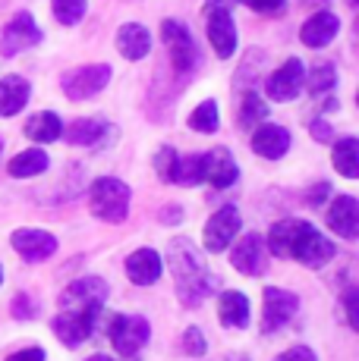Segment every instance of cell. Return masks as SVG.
<instances>
[{"label":"cell","instance_id":"1f68e13d","mask_svg":"<svg viewBox=\"0 0 359 361\" xmlns=\"http://www.w3.org/2000/svg\"><path fill=\"white\" fill-rule=\"evenodd\" d=\"M265 101H259V94L255 92H246L243 94V110H240V126L243 129H249V126H255V123L265 116Z\"/></svg>","mask_w":359,"mask_h":361},{"label":"cell","instance_id":"ab89813d","mask_svg":"<svg viewBox=\"0 0 359 361\" xmlns=\"http://www.w3.org/2000/svg\"><path fill=\"white\" fill-rule=\"evenodd\" d=\"M246 4H249L252 10H259V13H278L287 0H246Z\"/></svg>","mask_w":359,"mask_h":361},{"label":"cell","instance_id":"ee69618b","mask_svg":"<svg viewBox=\"0 0 359 361\" xmlns=\"http://www.w3.org/2000/svg\"><path fill=\"white\" fill-rule=\"evenodd\" d=\"M0 145H4V138H0Z\"/></svg>","mask_w":359,"mask_h":361},{"label":"cell","instance_id":"8992f818","mask_svg":"<svg viewBox=\"0 0 359 361\" xmlns=\"http://www.w3.org/2000/svg\"><path fill=\"white\" fill-rule=\"evenodd\" d=\"M161 38H164V44H167L170 66H174L180 75L192 73V69H196V60H199V51H196V41H192L189 29H186L183 23H177V19H164Z\"/></svg>","mask_w":359,"mask_h":361},{"label":"cell","instance_id":"d6a6232c","mask_svg":"<svg viewBox=\"0 0 359 361\" xmlns=\"http://www.w3.org/2000/svg\"><path fill=\"white\" fill-rule=\"evenodd\" d=\"M205 349H208V343H205V336L199 333V327H189L183 333V352L186 355H205Z\"/></svg>","mask_w":359,"mask_h":361},{"label":"cell","instance_id":"d590c367","mask_svg":"<svg viewBox=\"0 0 359 361\" xmlns=\"http://www.w3.org/2000/svg\"><path fill=\"white\" fill-rule=\"evenodd\" d=\"M274 361H319V358H315V352L309 345H293V349H287L284 355H278Z\"/></svg>","mask_w":359,"mask_h":361},{"label":"cell","instance_id":"d4e9b609","mask_svg":"<svg viewBox=\"0 0 359 361\" xmlns=\"http://www.w3.org/2000/svg\"><path fill=\"white\" fill-rule=\"evenodd\" d=\"M23 132L32 138V142H41V145L57 142L60 132H64V120H60L57 114H51V110H41V114H35L29 123H25Z\"/></svg>","mask_w":359,"mask_h":361},{"label":"cell","instance_id":"8fae6325","mask_svg":"<svg viewBox=\"0 0 359 361\" xmlns=\"http://www.w3.org/2000/svg\"><path fill=\"white\" fill-rule=\"evenodd\" d=\"M300 308V298L287 289H278V286H268L265 295H261V324H265V333H274L281 330L290 317L296 314Z\"/></svg>","mask_w":359,"mask_h":361},{"label":"cell","instance_id":"5bb4252c","mask_svg":"<svg viewBox=\"0 0 359 361\" xmlns=\"http://www.w3.org/2000/svg\"><path fill=\"white\" fill-rule=\"evenodd\" d=\"M302 79H306V69H302V63L296 57H290L284 66L271 73L265 92L271 101H293L302 92Z\"/></svg>","mask_w":359,"mask_h":361},{"label":"cell","instance_id":"e575fe53","mask_svg":"<svg viewBox=\"0 0 359 361\" xmlns=\"http://www.w3.org/2000/svg\"><path fill=\"white\" fill-rule=\"evenodd\" d=\"M174 161H177V151L174 148H161L155 157V170L164 183H170V170H174Z\"/></svg>","mask_w":359,"mask_h":361},{"label":"cell","instance_id":"7bdbcfd3","mask_svg":"<svg viewBox=\"0 0 359 361\" xmlns=\"http://www.w3.org/2000/svg\"><path fill=\"white\" fill-rule=\"evenodd\" d=\"M0 283H4V270H0Z\"/></svg>","mask_w":359,"mask_h":361},{"label":"cell","instance_id":"e0dca14e","mask_svg":"<svg viewBox=\"0 0 359 361\" xmlns=\"http://www.w3.org/2000/svg\"><path fill=\"white\" fill-rule=\"evenodd\" d=\"M328 226L341 239H356L359 235V201L353 195H337L328 207Z\"/></svg>","mask_w":359,"mask_h":361},{"label":"cell","instance_id":"4fadbf2b","mask_svg":"<svg viewBox=\"0 0 359 361\" xmlns=\"http://www.w3.org/2000/svg\"><path fill=\"white\" fill-rule=\"evenodd\" d=\"M240 233V214L237 207H220L208 217V224H205V248H208L211 255L224 252L227 245L233 242V235Z\"/></svg>","mask_w":359,"mask_h":361},{"label":"cell","instance_id":"277c9868","mask_svg":"<svg viewBox=\"0 0 359 361\" xmlns=\"http://www.w3.org/2000/svg\"><path fill=\"white\" fill-rule=\"evenodd\" d=\"M105 317V314H101ZM107 339L120 355H136L148 343V321L142 314H107Z\"/></svg>","mask_w":359,"mask_h":361},{"label":"cell","instance_id":"484cf974","mask_svg":"<svg viewBox=\"0 0 359 361\" xmlns=\"http://www.w3.org/2000/svg\"><path fill=\"white\" fill-rule=\"evenodd\" d=\"M331 161H334V170L347 179L359 176V142L356 138H341L331 151Z\"/></svg>","mask_w":359,"mask_h":361},{"label":"cell","instance_id":"7402d4cb","mask_svg":"<svg viewBox=\"0 0 359 361\" xmlns=\"http://www.w3.org/2000/svg\"><path fill=\"white\" fill-rule=\"evenodd\" d=\"M29 94H32V85L23 75L0 79V116H16L29 104Z\"/></svg>","mask_w":359,"mask_h":361},{"label":"cell","instance_id":"2e32d148","mask_svg":"<svg viewBox=\"0 0 359 361\" xmlns=\"http://www.w3.org/2000/svg\"><path fill=\"white\" fill-rule=\"evenodd\" d=\"M237 161L227 148H211L208 154H202V179H208V185L215 189H227L237 183Z\"/></svg>","mask_w":359,"mask_h":361},{"label":"cell","instance_id":"836d02e7","mask_svg":"<svg viewBox=\"0 0 359 361\" xmlns=\"http://www.w3.org/2000/svg\"><path fill=\"white\" fill-rule=\"evenodd\" d=\"M38 314V302H32L25 293H19L13 298V317H19V321H32V317Z\"/></svg>","mask_w":359,"mask_h":361},{"label":"cell","instance_id":"6da1fadb","mask_svg":"<svg viewBox=\"0 0 359 361\" xmlns=\"http://www.w3.org/2000/svg\"><path fill=\"white\" fill-rule=\"evenodd\" d=\"M265 245L278 258H293L306 267H324L334 258V245L315 226L302 224V220H278L268 233Z\"/></svg>","mask_w":359,"mask_h":361},{"label":"cell","instance_id":"cb8c5ba5","mask_svg":"<svg viewBox=\"0 0 359 361\" xmlns=\"http://www.w3.org/2000/svg\"><path fill=\"white\" fill-rule=\"evenodd\" d=\"M218 317L224 327H237L243 330L246 324H249V298H246L243 293H224L218 298Z\"/></svg>","mask_w":359,"mask_h":361},{"label":"cell","instance_id":"74e56055","mask_svg":"<svg viewBox=\"0 0 359 361\" xmlns=\"http://www.w3.org/2000/svg\"><path fill=\"white\" fill-rule=\"evenodd\" d=\"M356 298H359V293H356V289H347V293H343V305H347V321H350V327H359Z\"/></svg>","mask_w":359,"mask_h":361},{"label":"cell","instance_id":"4dcf8cb0","mask_svg":"<svg viewBox=\"0 0 359 361\" xmlns=\"http://www.w3.org/2000/svg\"><path fill=\"white\" fill-rule=\"evenodd\" d=\"M51 10L60 25H76L86 16V0H51Z\"/></svg>","mask_w":359,"mask_h":361},{"label":"cell","instance_id":"83f0119b","mask_svg":"<svg viewBox=\"0 0 359 361\" xmlns=\"http://www.w3.org/2000/svg\"><path fill=\"white\" fill-rule=\"evenodd\" d=\"M170 183L180 185H196L202 183V154H186L174 161V170H170Z\"/></svg>","mask_w":359,"mask_h":361},{"label":"cell","instance_id":"60d3db41","mask_svg":"<svg viewBox=\"0 0 359 361\" xmlns=\"http://www.w3.org/2000/svg\"><path fill=\"white\" fill-rule=\"evenodd\" d=\"M233 4H240V0H205V6H220V10H230Z\"/></svg>","mask_w":359,"mask_h":361},{"label":"cell","instance_id":"d6986e66","mask_svg":"<svg viewBox=\"0 0 359 361\" xmlns=\"http://www.w3.org/2000/svg\"><path fill=\"white\" fill-rule=\"evenodd\" d=\"M337 32H341V19H337L334 13L322 10V13H315V16H309L306 23H302L300 38H302L306 47H324L328 41H334Z\"/></svg>","mask_w":359,"mask_h":361},{"label":"cell","instance_id":"ac0fdd59","mask_svg":"<svg viewBox=\"0 0 359 361\" xmlns=\"http://www.w3.org/2000/svg\"><path fill=\"white\" fill-rule=\"evenodd\" d=\"M252 151L259 157H268V161H278L290 151V132L278 123H265L252 132Z\"/></svg>","mask_w":359,"mask_h":361},{"label":"cell","instance_id":"7a4b0ae2","mask_svg":"<svg viewBox=\"0 0 359 361\" xmlns=\"http://www.w3.org/2000/svg\"><path fill=\"white\" fill-rule=\"evenodd\" d=\"M167 261H170V270H174V280H177V295L186 308H196V305L218 286L211 270L202 267V258L196 255V248H192L189 239L170 242Z\"/></svg>","mask_w":359,"mask_h":361},{"label":"cell","instance_id":"ffe728a7","mask_svg":"<svg viewBox=\"0 0 359 361\" xmlns=\"http://www.w3.org/2000/svg\"><path fill=\"white\" fill-rule=\"evenodd\" d=\"M126 276L136 286H151L161 276V258H158L155 248H136L126 258Z\"/></svg>","mask_w":359,"mask_h":361},{"label":"cell","instance_id":"52a82bcc","mask_svg":"<svg viewBox=\"0 0 359 361\" xmlns=\"http://www.w3.org/2000/svg\"><path fill=\"white\" fill-rule=\"evenodd\" d=\"M101 321V308H82V311H60L54 317L51 330L64 345H79L82 339L92 336L95 324Z\"/></svg>","mask_w":359,"mask_h":361},{"label":"cell","instance_id":"f546056e","mask_svg":"<svg viewBox=\"0 0 359 361\" xmlns=\"http://www.w3.org/2000/svg\"><path fill=\"white\" fill-rule=\"evenodd\" d=\"M302 85H309V92H312V94H324V92H331V88L337 85V69L331 66V63L315 66L312 73H309V79H302Z\"/></svg>","mask_w":359,"mask_h":361},{"label":"cell","instance_id":"5b68a950","mask_svg":"<svg viewBox=\"0 0 359 361\" xmlns=\"http://www.w3.org/2000/svg\"><path fill=\"white\" fill-rule=\"evenodd\" d=\"M110 69L107 63H88V66H76L64 75V94L70 101H86V98H95L98 92H105L107 82H110Z\"/></svg>","mask_w":359,"mask_h":361},{"label":"cell","instance_id":"f1b7e54d","mask_svg":"<svg viewBox=\"0 0 359 361\" xmlns=\"http://www.w3.org/2000/svg\"><path fill=\"white\" fill-rule=\"evenodd\" d=\"M189 129L192 132H218V104L215 101H202L196 110L189 114Z\"/></svg>","mask_w":359,"mask_h":361},{"label":"cell","instance_id":"9a60e30c","mask_svg":"<svg viewBox=\"0 0 359 361\" xmlns=\"http://www.w3.org/2000/svg\"><path fill=\"white\" fill-rule=\"evenodd\" d=\"M233 267L246 276H255L265 270V261H268V248H265V239L259 233H246L243 239L233 245V255H230Z\"/></svg>","mask_w":359,"mask_h":361},{"label":"cell","instance_id":"44dd1931","mask_svg":"<svg viewBox=\"0 0 359 361\" xmlns=\"http://www.w3.org/2000/svg\"><path fill=\"white\" fill-rule=\"evenodd\" d=\"M117 51H120L126 60L148 57V51H151V35H148V29L139 25V23L120 25V32H117Z\"/></svg>","mask_w":359,"mask_h":361},{"label":"cell","instance_id":"ba28073f","mask_svg":"<svg viewBox=\"0 0 359 361\" xmlns=\"http://www.w3.org/2000/svg\"><path fill=\"white\" fill-rule=\"evenodd\" d=\"M107 298V283L101 276H82L70 283L60 293V311H82V308H101Z\"/></svg>","mask_w":359,"mask_h":361},{"label":"cell","instance_id":"4316f807","mask_svg":"<svg viewBox=\"0 0 359 361\" xmlns=\"http://www.w3.org/2000/svg\"><path fill=\"white\" fill-rule=\"evenodd\" d=\"M10 176L13 179H29V176H38V173H45L47 170V154L41 148H29V151H23V154H16L10 161Z\"/></svg>","mask_w":359,"mask_h":361},{"label":"cell","instance_id":"3957f363","mask_svg":"<svg viewBox=\"0 0 359 361\" xmlns=\"http://www.w3.org/2000/svg\"><path fill=\"white\" fill-rule=\"evenodd\" d=\"M88 207H92V214L98 220L123 224L129 214V185L114 176L95 179L92 189H88Z\"/></svg>","mask_w":359,"mask_h":361},{"label":"cell","instance_id":"603a6c76","mask_svg":"<svg viewBox=\"0 0 359 361\" xmlns=\"http://www.w3.org/2000/svg\"><path fill=\"white\" fill-rule=\"evenodd\" d=\"M107 132H110L107 120H76V123H70V129L60 132V135H66V142L76 145V148H79V145L82 148H98L107 138Z\"/></svg>","mask_w":359,"mask_h":361},{"label":"cell","instance_id":"8d00e7d4","mask_svg":"<svg viewBox=\"0 0 359 361\" xmlns=\"http://www.w3.org/2000/svg\"><path fill=\"white\" fill-rule=\"evenodd\" d=\"M6 361H45V349H41V345H29V349L13 352Z\"/></svg>","mask_w":359,"mask_h":361},{"label":"cell","instance_id":"9c48e42d","mask_svg":"<svg viewBox=\"0 0 359 361\" xmlns=\"http://www.w3.org/2000/svg\"><path fill=\"white\" fill-rule=\"evenodd\" d=\"M35 44H41V29L35 25L32 13H16V16L6 23L4 35H0V54H4V57H16L19 51L35 47Z\"/></svg>","mask_w":359,"mask_h":361},{"label":"cell","instance_id":"7c38bea8","mask_svg":"<svg viewBox=\"0 0 359 361\" xmlns=\"http://www.w3.org/2000/svg\"><path fill=\"white\" fill-rule=\"evenodd\" d=\"M10 245L19 258L29 261V264L47 261L54 252H57V239L45 230H16L10 235Z\"/></svg>","mask_w":359,"mask_h":361},{"label":"cell","instance_id":"b9f144b4","mask_svg":"<svg viewBox=\"0 0 359 361\" xmlns=\"http://www.w3.org/2000/svg\"><path fill=\"white\" fill-rule=\"evenodd\" d=\"M88 361H114V358H107V355H92Z\"/></svg>","mask_w":359,"mask_h":361},{"label":"cell","instance_id":"f35d334b","mask_svg":"<svg viewBox=\"0 0 359 361\" xmlns=\"http://www.w3.org/2000/svg\"><path fill=\"white\" fill-rule=\"evenodd\" d=\"M309 132H312L319 142H331V138H334V132H331V126L324 120H312L309 123Z\"/></svg>","mask_w":359,"mask_h":361},{"label":"cell","instance_id":"30bf717a","mask_svg":"<svg viewBox=\"0 0 359 361\" xmlns=\"http://www.w3.org/2000/svg\"><path fill=\"white\" fill-rule=\"evenodd\" d=\"M205 29H208V41L218 57L220 60L233 57V51H237V25H233L230 10L205 6Z\"/></svg>","mask_w":359,"mask_h":361}]
</instances>
